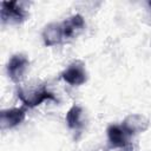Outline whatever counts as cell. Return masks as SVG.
Listing matches in <instances>:
<instances>
[{"mask_svg":"<svg viewBox=\"0 0 151 151\" xmlns=\"http://www.w3.org/2000/svg\"><path fill=\"white\" fill-rule=\"evenodd\" d=\"M18 97L28 107H34L47 99L55 100L53 94L50 93L45 87H29V88L20 87L18 88Z\"/></svg>","mask_w":151,"mask_h":151,"instance_id":"1","label":"cell"},{"mask_svg":"<svg viewBox=\"0 0 151 151\" xmlns=\"http://www.w3.org/2000/svg\"><path fill=\"white\" fill-rule=\"evenodd\" d=\"M27 17V12L17 1L1 2V21L2 24L15 25L22 22Z\"/></svg>","mask_w":151,"mask_h":151,"instance_id":"2","label":"cell"},{"mask_svg":"<svg viewBox=\"0 0 151 151\" xmlns=\"http://www.w3.org/2000/svg\"><path fill=\"white\" fill-rule=\"evenodd\" d=\"M61 78L73 86L83 85L87 79V72L84 63L74 61L67 66V68L61 73Z\"/></svg>","mask_w":151,"mask_h":151,"instance_id":"3","label":"cell"},{"mask_svg":"<svg viewBox=\"0 0 151 151\" xmlns=\"http://www.w3.org/2000/svg\"><path fill=\"white\" fill-rule=\"evenodd\" d=\"M28 65H29V61L26 55H24V54L12 55L7 64V73L9 76V78L15 83L20 81L22 79L24 74L26 73Z\"/></svg>","mask_w":151,"mask_h":151,"instance_id":"4","label":"cell"},{"mask_svg":"<svg viewBox=\"0 0 151 151\" xmlns=\"http://www.w3.org/2000/svg\"><path fill=\"white\" fill-rule=\"evenodd\" d=\"M26 117V110L22 107L2 110L0 112V127L1 130L12 129L24 122Z\"/></svg>","mask_w":151,"mask_h":151,"instance_id":"5","label":"cell"},{"mask_svg":"<svg viewBox=\"0 0 151 151\" xmlns=\"http://www.w3.org/2000/svg\"><path fill=\"white\" fill-rule=\"evenodd\" d=\"M129 136H131L123 125H110L107 129L109 143L114 149H125L129 144Z\"/></svg>","mask_w":151,"mask_h":151,"instance_id":"6","label":"cell"},{"mask_svg":"<svg viewBox=\"0 0 151 151\" xmlns=\"http://www.w3.org/2000/svg\"><path fill=\"white\" fill-rule=\"evenodd\" d=\"M85 27V21L80 14H76L66 19L61 24L64 39H70L77 37Z\"/></svg>","mask_w":151,"mask_h":151,"instance_id":"7","label":"cell"},{"mask_svg":"<svg viewBox=\"0 0 151 151\" xmlns=\"http://www.w3.org/2000/svg\"><path fill=\"white\" fill-rule=\"evenodd\" d=\"M42 40L46 46H54L64 40L61 24H50L42 31Z\"/></svg>","mask_w":151,"mask_h":151,"instance_id":"8","label":"cell"},{"mask_svg":"<svg viewBox=\"0 0 151 151\" xmlns=\"http://www.w3.org/2000/svg\"><path fill=\"white\" fill-rule=\"evenodd\" d=\"M147 126H149V120L146 117L142 114H130L129 117H126V119L123 123V127L130 134L143 132L147 129Z\"/></svg>","mask_w":151,"mask_h":151,"instance_id":"9","label":"cell"},{"mask_svg":"<svg viewBox=\"0 0 151 151\" xmlns=\"http://www.w3.org/2000/svg\"><path fill=\"white\" fill-rule=\"evenodd\" d=\"M83 109L78 105H73L66 113V123L71 129H79L83 126Z\"/></svg>","mask_w":151,"mask_h":151,"instance_id":"10","label":"cell"}]
</instances>
